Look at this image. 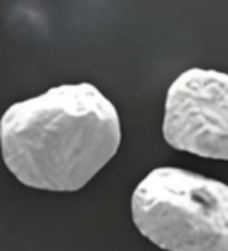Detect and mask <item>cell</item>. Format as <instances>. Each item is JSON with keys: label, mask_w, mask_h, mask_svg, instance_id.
<instances>
[{"label": "cell", "mask_w": 228, "mask_h": 251, "mask_svg": "<svg viewBox=\"0 0 228 251\" xmlns=\"http://www.w3.org/2000/svg\"><path fill=\"white\" fill-rule=\"evenodd\" d=\"M116 107L91 82L61 84L16 101L0 118L2 159L20 184L78 191L116 155Z\"/></svg>", "instance_id": "obj_1"}, {"label": "cell", "mask_w": 228, "mask_h": 251, "mask_svg": "<svg viewBox=\"0 0 228 251\" xmlns=\"http://www.w3.org/2000/svg\"><path fill=\"white\" fill-rule=\"evenodd\" d=\"M132 221L166 251H228V185L173 166L152 169L132 193Z\"/></svg>", "instance_id": "obj_2"}, {"label": "cell", "mask_w": 228, "mask_h": 251, "mask_svg": "<svg viewBox=\"0 0 228 251\" xmlns=\"http://www.w3.org/2000/svg\"><path fill=\"white\" fill-rule=\"evenodd\" d=\"M162 135L171 148L228 160V73L189 68L166 93Z\"/></svg>", "instance_id": "obj_3"}]
</instances>
